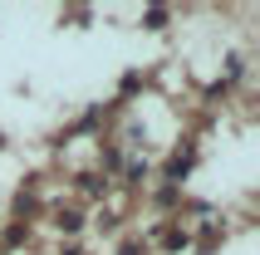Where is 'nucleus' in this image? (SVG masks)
<instances>
[{
  "instance_id": "nucleus-5",
  "label": "nucleus",
  "mask_w": 260,
  "mask_h": 255,
  "mask_svg": "<svg viewBox=\"0 0 260 255\" xmlns=\"http://www.w3.org/2000/svg\"><path fill=\"white\" fill-rule=\"evenodd\" d=\"M0 147H5V138H0Z\"/></svg>"
},
{
  "instance_id": "nucleus-3",
  "label": "nucleus",
  "mask_w": 260,
  "mask_h": 255,
  "mask_svg": "<svg viewBox=\"0 0 260 255\" xmlns=\"http://www.w3.org/2000/svg\"><path fill=\"white\" fill-rule=\"evenodd\" d=\"M167 25V10H147V29H162Z\"/></svg>"
},
{
  "instance_id": "nucleus-2",
  "label": "nucleus",
  "mask_w": 260,
  "mask_h": 255,
  "mask_svg": "<svg viewBox=\"0 0 260 255\" xmlns=\"http://www.w3.org/2000/svg\"><path fill=\"white\" fill-rule=\"evenodd\" d=\"M54 226H59V231H69V236H74V231L84 226V216H79V211L69 206V211H59V216H54Z\"/></svg>"
},
{
  "instance_id": "nucleus-4",
  "label": "nucleus",
  "mask_w": 260,
  "mask_h": 255,
  "mask_svg": "<svg viewBox=\"0 0 260 255\" xmlns=\"http://www.w3.org/2000/svg\"><path fill=\"white\" fill-rule=\"evenodd\" d=\"M118 255H143V245H138V241H123V250H118Z\"/></svg>"
},
{
  "instance_id": "nucleus-1",
  "label": "nucleus",
  "mask_w": 260,
  "mask_h": 255,
  "mask_svg": "<svg viewBox=\"0 0 260 255\" xmlns=\"http://www.w3.org/2000/svg\"><path fill=\"white\" fill-rule=\"evenodd\" d=\"M187 172H191V152H177L172 162H167V182H182Z\"/></svg>"
}]
</instances>
